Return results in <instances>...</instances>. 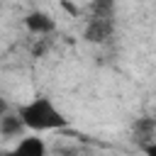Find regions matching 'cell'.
<instances>
[{"mask_svg": "<svg viewBox=\"0 0 156 156\" xmlns=\"http://www.w3.org/2000/svg\"><path fill=\"white\" fill-rule=\"evenodd\" d=\"M7 156H46V144L39 136H24Z\"/></svg>", "mask_w": 156, "mask_h": 156, "instance_id": "cell-3", "label": "cell"}, {"mask_svg": "<svg viewBox=\"0 0 156 156\" xmlns=\"http://www.w3.org/2000/svg\"><path fill=\"white\" fill-rule=\"evenodd\" d=\"M115 32V20H98V17H88L85 32L83 37L93 44H105Z\"/></svg>", "mask_w": 156, "mask_h": 156, "instance_id": "cell-2", "label": "cell"}, {"mask_svg": "<svg viewBox=\"0 0 156 156\" xmlns=\"http://www.w3.org/2000/svg\"><path fill=\"white\" fill-rule=\"evenodd\" d=\"M7 115V102H5V98H0V119Z\"/></svg>", "mask_w": 156, "mask_h": 156, "instance_id": "cell-8", "label": "cell"}, {"mask_svg": "<svg viewBox=\"0 0 156 156\" xmlns=\"http://www.w3.org/2000/svg\"><path fill=\"white\" fill-rule=\"evenodd\" d=\"M24 24H27V29L29 32H34V34H49V32H54L56 29V22L46 15V12H29L27 17H24Z\"/></svg>", "mask_w": 156, "mask_h": 156, "instance_id": "cell-4", "label": "cell"}, {"mask_svg": "<svg viewBox=\"0 0 156 156\" xmlns=\"http://www.w3.org/2000/svg\"><path fill=\"white\" fill-rule=\"evenodd\" d=\"M144 154H146V156H156V141L146 144V146H144Z\"/></svg>", "mask_w": 156, "mask_h": 156, "instance_id": "cell-7", "label": "cell"}, {"mask_svg": "<svg viewBox=\"0 0 156 156\" xmlns=\"http://www.w3.org/2000/svg\"><path fill=\"white\" fill-rule=\"evenodd\" d=\"M17 115L24 122V127L32 129V132H51V129H63L68 124L63 112L46 95H37L29 102H24Z\"/></svg>", "mask_w": 156, "mask_h": 156, "instance_id": "cell-1", "label": "cell"}, {"mask_svg": "<svg viewBox=\"0 0 156 156\" xmlns=\"http://www.w3.org/2000/svg\"><path fill=\"white\" fill-rule=\"evenodd\" d=\"M27 127H24V122L20 119V115H5L2 119H0V134H5V136H20L22 132H24Z\"/></svg>", "mask_w": 156, "mask_h": 156, "instance_id": "cell-5", "label": "cell"}, {"mask_svg": "<svg viewBox=\"0 0 156 156\" xmlns=\"http://www.w3.org/2000/svg\"><path fill=\"white\" fill-rule=\"evenodd\" d=\"M88 10H90V17L115 20V2H112V0H90Z\"/></svg>", "mask_w": 156, "mask_h": 156, "instance_id": "cell-6", "label": "cell"}]
</instances>
